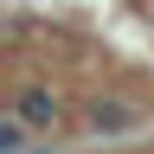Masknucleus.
Here are the masks:
<instances>
[{
  "mask_svg": "<svg viewBox=\"0 0 154 154\" xmlns=\"http://www.w3.org/2000/svg\"><path fill=\"white\" fill-rule=\"evenodd\" d=\"M13 116H19L26 128H51V122H58V96L38 90V84H26V90H19V103H13Z\"/></svg>",
  "mask_w": 154,
  "mask_h": 154,
  "instance_id": "obj_1",
  "label": "nucleus"
},
{
  "mask_svg": "<svg viewBox=\"0 0 154 154\" xmlns=\"http://www.w3.org/2000/svg\"><path fill=\"white\" fill-rule=\"evenodd\" d=\"M90 122L103 128V135H128V128H135V109H128V103H96Z\"/></svg>",
  "mask_w": 154,
  "mask_h": 154,
  "instance_id": "obj_2",
  "label": "nucleus"
},
{
  "mask_svg": "<svg viewBox=\"0 0 154 154\" xmlns=\"http://www.w3.org/2000/svg\"><path fill=\"white\" fill-rule=\"evenodd\" d=\"M0 154H26V122H19V116L0 122Z\"/></svg>",
  "mask_w": 154,
  "mask_h": 154,
  "instance_id": "obj_3",
  "label": "nucleus"
}]
</instances>
